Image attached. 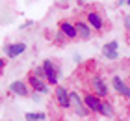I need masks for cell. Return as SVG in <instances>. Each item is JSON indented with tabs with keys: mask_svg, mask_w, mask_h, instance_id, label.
<instances>
[{
	"mask_svg": "<svg viewBox=\"0 0 130 121\" xmlns=\"http://www.w3.org/2000/svg\"><path fill=\"white\" fill-rule=\"evenodd\" d=\"M41 67L45 69V80L48 86H58V82H60V76H61V69L60 65H56L54 60H45L43 65Z\"/></svg>",
	"mask_w": 130,
	"mask_h": 121,
	"instance_id": "obj_1",
	"label": "cell"
},
{
	"mask_svg": "<svg viewBox=\"0 0 130 121\" xmlns=\"http://www.w3.org/2000/svg\"><path fill=\"white\" fill-rule=\"evenodd\" d=\"M89 88L91 91H95L97 97H100V99H104V97H108V84H106V80L102 78V75H91L89 78Z\"/></svg>",
	"mask_w": 130,
	"mask_h": 121,
	"instance_id": "obj_2",
	"label": "cell"
},
{
	"mask_svg": "<svg viewBox=\"0 0 130 121\" xmlns=\"http://www.w3.org/2000/svg\"><path fill=\"white\" fill-rule=\"evenodd\" d=\"M28 86H30L32 91H37V93H41V95H48V93H50V86L46 84V80L34 76L32 73L28 75Z\"/></svg>",
	"mask_w": 130,
	"mask_h": 121,
	"instance_id": "obj_3",
	"label": "cell"
},
{
	"mask_svg": "<svg viewBox=\"0 0 130 121\" xmlns=\"http://www.w3.org/2000/svg\"><path fill=\"white\" fill-rule=\"evenodd\" d=\"M54 97H56V102L60 108H71V102H69V89L65 86H56L54 89Z\"/></svg>",
	"mask_w": 130,
	"mask_h": 121,
	"instance_id": "obj_4",
	"label": "cell"
},
{
	"mask_svg": "<svg viewBox=\"0 0 130 121\" xmlns=\"http://www.w3.org/2000/svg\"><path fill=\"white\" fill-rule=\"evenodd\" d=\"M86 22L89 24L91 30H95V32H99V30L104 28V19H102V15H100L99 11H87Z\"/></svg>",
	"mask_w": 130,
	"mask_h": 121,
	"instance_id": "obj_5",
	"label": "cell"
},
{
	"mask_svg": "<svg viewBox=\"0 0 130 121\" xmlns=\"http://www.w3.org/2000/svg\"><path fill=\"white\" fill-rule=\"evenodd\" d=\"M84 104H86V108H87L91 114H99L100 104H102V99L97 97L95 93H86V95H84Z\"/></svg>",
	"mask_w": 130,
	"mask_h": 121,
	"instance_id": "obj_6",
	"label": "cell"
},
{
	"mask_svg": "<svg viewBox=\"0 0 130 121\" xmlns=\"http://www.w3.org/2000/svg\"><path fill=\"white\" fill-rule=\"evenodd\" d=\"M102 56L106 60H110V62H113V60L119 58V41H110V43H106L102 47Z\"/></svg>",
	"mask_w": 130,
	"mask_h": 121,
	"instance_id": "obj_7",
	"label": "cell"
},
{
	"mask_svg": "<svg viewBox=\"0 0 130 121\" xmlns=\"http://www.w3.org/2000/svg\"><path fill=\"white\" fill-rule=\"evenodd\" d=\"M9 91L17 95V97H30V86H28L26 82H22V80H15V82H11L9 84Z\"/></svg>",
	"mask_w": 130,
	"mask_h": 121,
	"instance_id": "obj_8",
	"label": "cell"
},
{
	"mask_svg": "<svg viewBox=\"0 0 130 121\" xmlns=\"http://www.w3.org/2000/svg\"><path fill=\"white\" fill-rule=\"evenodd\" d=\"M26 50V45L22 43V41H19V43H9V45H6L4 47V52H6V58H9V60H13L17 56H21L22 52Z\"/></svg>",
	"mask_w": 130,
	"mask_h": 121,
	"instance_id": "obj_9",
	"label": "cell"
},
{
	"mask_svg": "<svg viewBox=\"0 0 130 121\" xmlns=\"http://www.w3.org/2000/svg\"><path fill=\"white\" fill-rule=\"evenodd\" d=\"M74 28H76V34H78V37H80V39H84V41L91 39L93 30H91V26H89L87 22H84V21H78V22H74Z\"/></svg>",
	"mask_w": 130,
	"mask_h": 121,
	"instance_id": "obj_10",
	"label": "cell"
},
{
	"mask_svg": "<svg viewBox=\"0 0 130 121\" xmlns=\"http://www.w3.org/2000/svg\"><path fill=\"white\" fill-rule=\"evenodd\" d=\"M60 32L65 35L67 39H78V34H76V28H74V24L73 22H69V21H61L60 22Z\"/></svg>",
	"mask_w": 130,
	"mask_h": 121,
	"instance_id": "obj_11",
	"label": "cell"
},
{
	"mask_svg": "<svg viewBox=\"0 0 130 121\" xmlns=\"http://www.w3.org/2000/svg\"><path fill=\"white\" fill-rule=\"evenodd\" d=\"M111 88H113L119 95H125L126 88H128V84H126L125 80H123V78H121L119 75H113V76H111Z\"/></svg>",
	"mask_w": 130,
	"mask_h": 121,
	"instance_id": "obj_12",
	"label": "cell"
},
{
	"mask_svg": "<svg viewBox=\"0 0 130 121\" xmlns=\"http://www.w3.org/2000/svg\"><path fill=\"white\" fill-rule=\"evenodd\" d=\"M100 116H104V117H113L115 116V110H113V104L108 101H102V104H100V110H99Z\"/></svg>",
	"mask_w": 130,
	"mask_h": 121,
	"instance_id": "obj_13",
	"label": "cell"
},
{
	"mask_svg": "<svg viewBox=\"0 0 130 121\" xmlns=\"http://www.w3.org/2000/svg\"><path fill=\"white\" fill-rule=\"evenodd\" d=\"M69 102H71V108L84 106V97H82L78 91H69Z\"/></svg>",
	"mask_w": 130,
	"mask_h": 121,
	"instance_id": "obj_14",
	"label": "cell"
},
{
	"mask_svg": "<svg viewBox=\"0 0 130 121\" xmlns=\"http://www.w3.org/2000/svg\"><path fill=\"white\" fill-rule=\"evenodd\" d=\"M26 121H45L46 119V114L45 112H28L24 116Z\"/></svg>",
	"mask_w": 130,
	"mask_h": 121,
	"instance_id": "obj_15",
	"label": "cell"
},
{
	"mask_svg": "<svg viewBox=\"0 0 130 121\" xmlns=\"http://www.w3.org/2000/svg\"><path fill=\"white\" fill-rule=\"evenodd\" d=\"M73 110H74L76 116H80V117H87V116L91 114V112L86 108V104H84V106H76V108H73Z\"/></svg>",
	"mask_w": 130,
	"mask_h": 121,
	"instance_id": "obj_16",
	"label": "cell"
},
{
	"mask_svg": "<svg viewBox=\"0 0 130 121\" xmlns=\"http://www.w3.org/2000/svg\"><path fill=\"white\" fill-rule=\"evenodd\" d=\"M32 75H34V76H37V78H43V80L46 78V76H45V69H43V67H35V69L32 71Z\"/></svg>",
	"mask_w": 130,
	"mask_h": 121,
	"instance_id": "obj_17",
	"label": "cell"
},
{
	"mask_svg": "<svg viewBox=\"0 0 130 121\" xmlns=\"http://www.w3.org/2000/svg\"><path fill=\"white\" fill-rule=\"evenodd\" d=\"M6 65H8V60H6V58H0V76H2V71L6 69Z\"/></svg>",
	"mask_w": 130,
	"mask_h": 121,
	"instance_id": "obj_18",
	"label": "cell"
},
{
	"mask_svg": "<svg viewBox=\"0 0 130 121\" xmlns=\"http://www.w3.org/2000/svg\"><path fill=\"white\" fill-rule=\"evenodd\" d=\"M30 97H32V101H35V102H39V101H41V93H37V91H32Z\"/></svg>",
	"mask_w": 130,
	"mask_h": 121,
	"instance_id": "obj_19",
	"label": "cell"
},
{
	"mask_svg": "<svg viewBox=\"0 0 130 121\" xmlns=\"http://www.w3.org/2000/svg\"><path fill=\"white\" fill-rule=\"evenodd\" d=\"M65 39H67V37H65L60 30H58V32H56V41H58V43H61V41H65Z\"/></svg>",
	"mask_w": 130,
	"mask_h": 121,
	"instance_id": "obj_20",
	"label": "cell"
},
{
	"mask_svg": "<svg viewBox=\"0 0 130 121\" xmlns=\"http://www.w3.org/2000/svg\"><path fill=\"white\" fill-rule=\"evenodd\" d=\"M73 60H74L76 63H80V62H82V56H80L78 52H74V54H73Z\"/></svg>",
	"mask_w": 130,
	"mask_h": 121,
	"instance_id": "obj_21",
	"label": "cell"
},
{
	"mask_svg": "<svg viewBox=\"0 0 130 121\" xmlns=\"http://www.w3.org/2000/svg\"><path fill=\"white\" fill-rule=\"evenodd\" d=\"M125 26L130 30V15H125Z\"/></svg>",
	"mask_w": 130,
	"mask_h": 121,
	"instance_id": "obj_22",
	"label": "cell"
},
{
	"mask_svg": "<svg viewBox=\"0 0 130 121\" xmlns=\"http://www.w3.org/2000/svg\"><path fill=\"white\" fill-rule=\"evenodd\" d=\"M32 24H34V22H32V21H26V22H24V24H22V28H26V26H32Z\"/></svg>",
	"mask_w": 130,
	"mask_h": 121,
	"instance_id": "obj_23",
	"label": "cell"
},
{
	"mask_svg": "<svg viewBox=\"0 0 130 121\" xmlns=\"http://www.w3.org/2000/svg\"><path fill=\"white\" fill-rule=\"evenodd\" d=\"M126 2H128V0H119V4H121V6H123V4H126Z\"/></svg>",
	"mask_w": 130,
	"mask_h": 121,
	"instance_id": "obj_24",
	"label": "cell"
},
{
	"mask_svg": "<svg viewBox=\"0 0 130 121\" xmlns=\"http://www.w3.org/2000/svg\"><path fill=\"white\" fill-rule=\"evenodd\" d=\"M126 6H130V0H128V2H126Z\"/></svg>",
	"mask_w": 130,
	"mask_h": 121,
	"instance_id": "obj_25",
	"label": "cell"
}]
</instances>
